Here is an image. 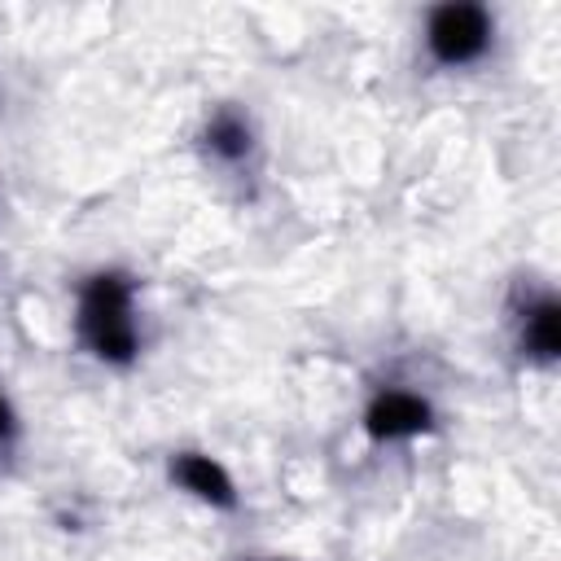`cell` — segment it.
Listing matches in <instances>:
<instances>
[{
    "label": "cell",
    "instance_id": "52a82bcc",
    "mask_svg": "<svg viewBox=\"0 0 561 561\" xmlns=\"http://www.w3.org/2000/svg\"><path fill=\"white\" fill-rule=\"evenodd\" d=\"M9 430H13V416H9V403L0 394V438H9Z\"/></svg>",
    "mask_w": 561,
    "mask_h": 561
},
{
    "label": "cell",
    "instance_id": "5b68a950",
    "mask_svg": "<svg viewBox=\"0 0 561 561\" xmlns=\"http://www.w3.org/2000/svg\"><path fill=\"white\" fill-rule=\"evenodd\" d=\"M522 346H526V355H535V359H552V355H557V346H561V316H557V302H552V298H539V302L526 307Z\"/></svg>",
    "mask_w": 561,
    "mask_h": 561
},
{
    "label": "cell",
    "instance_id": "6da1fadb",
    "mask_svg": "<svg viewBox=\"0 0 561 561\" xmlns=\"http://www.w3.org/2000/svg\"><path fill=\"white\" fill-rule=\"evenodd\" d=\"M79 337L105 364H127L140 346L136 324V289L127 276L101 272L79 294Z\"/></svg>",
    "mask_w": 561,
    "mask_h": 561
},
{
    "label": "cell",
    "instance_id": "8992f818",
    "mask_svg": "<svg viewBox=\"0 0 561 561\" xmlns=\"http://www.w3.org/2000/svg\"><path fill=\"white\" fill-rule=\"evenodd\" d=\"M206 140H210V153H219V158H245L250 123L241 114H215L210 127H206Z\"/></svg>",
    "mask_w": 561,
    "mask_h": 561
},
{
    "label": "cell",
    "instance_id": "3957f363",
    "mask_svg": "<svg viewBox=\"0 0 561 561\" xmlns=\"http://www.w3.org/2000/svg\"><path fill=\"white\" fill-rule=\"evenodd\" d=\"M425 425H430L425 399L403 394V390L381 394V399L373 403V412H368V430H373L377 438H408V434H421Z\"/></svg>",
    "mask_w": 561,
    "mask_h": 561
},
{
    "label": "cell",
    "instance_id": "277c9868",
    "mask_svg": "<svg viewBox=\"0 0 561 561\" xmlns=\"http://www.w3.org/2000/svg\"><path fill=\"white\" fill-rule=\"evenodd\" d=\"M171 478L184 486V491H193V495H202V500H210V504H232V482H228V473L210 460V456H175V465H171Z\"/></svg>",
    "mask_w": 561,
    "mask_h": 561
},
{
    "label": "cell",
    "instance_id": "7a4b0ae2",
    "mask_svg": "<svg viewBox=\"0 0 561 561\" xmlns=\"http://www.w3.org/2000/svg\"><path fill=\"white\" fill-rule=\"evenodd\" d=\"M491 44V13L478 4H443L425 22V48L438 66H469Z\"/></svg>",
    "mask_w": 561,
    "mask_h": 561
}]
</instances>
